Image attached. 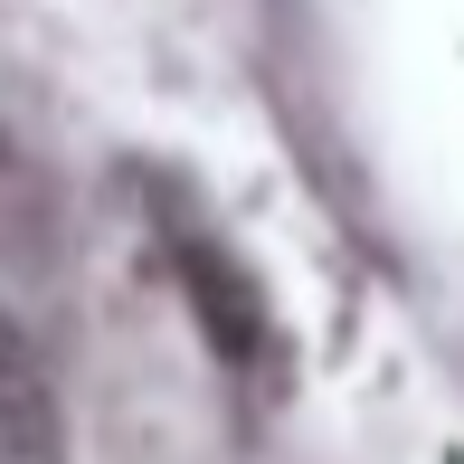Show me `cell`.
<instances>
[{
	"mask_svg": "<svg viewBox=\"0 0 464 464\" xmlns=\"http://www.w3.org/2000/svg\"><path fill=\"white\" fill-rule=\"evenodd\" d=\"M0 464H67V417L38 351L0 323Z\"/></svg>",
	"mask_w": 464,
	"mask_h": 464,
	"instance_id": "1",
	"label": "cell"
}]
</instances>
